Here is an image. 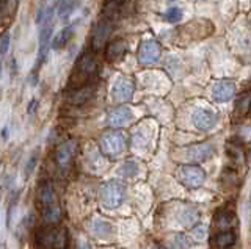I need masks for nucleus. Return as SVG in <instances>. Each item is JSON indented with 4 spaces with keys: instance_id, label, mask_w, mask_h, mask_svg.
Returning a JSON list of instances; mask_svg holds the SVG:
<instances>
[{
    "instance_id": "f257e3e1",
    "label": "nucleus",
    "mask_w": 251,
    "mask_h": 249,
    "mask_svg": "<svg viewBox=\"0 0 251 249\" xmlns=\"http://www.w3.org/2000/svg\"><path fill=\"white\" fill-rule=\"evenodd\" d=\"M126 199V185L120 181H108L100 186L99 201L100 205L107 210H115L121 207Z\"/></svg>"
},
{
    "instance_id": "f03ea898",
    "label": "nucleus",
    "mask_w": 251,
    "mask_h": 249,
    "mask_svg": "<svg viewBox=\"0 0 251 249\" xmlns=\"http://www.w3.org/2000/svg\"><path fill=\"white\" fill-rule=\"evenodd\" d=\"M35 243L38 249H65L66 233L55 226H46L36 232Z\"/></svg>"
},
{
    "instance_id": "7ed1b4c3",
    "label": "nucleus",
    "mask_w": 251,
    "mask_h": 249,
    "mask_svg": "<svg viewBox=\"0 0 251 249\" xmlns=\"http://www.w3.org/2000/svg\"><path fill=\"white\" fill-rule=\"evenodd\" d=\"M96 71H98V63L93 53H83L75 65V71L73 77H71V85L74 87V90L85 87V85H90L88 82L96 74Z\"/></svg>"
},
{
    "instance_id": "20e7f679",
    "label": "nucleus",
    "mask_w": 251,
    "mask_h": 249,
    "mask_svg": "<svg viewBox=\"0 0 251 249\" xmlns=\"http://www.w3.org/2000/svg\"><path fill=\"white\" fill-rule=\"evenodd\" d=\"M126 146H127V139H126L123 132H118V130L105 132L99 139L100 152L108 158H115L120 154H123Z\"/></svg>"
},
{
    "instance_id": "39448f33",
    "label": "nucleus",
    "mask_w": 251,
    "mask_h": 249,
    "mask_svg": "<svg viewBox=\"0 0 251 249\" xmlns=\"http://www.w3.org/2000/svg\"><path fill=\"white\" fill-rule=\"evenodd\" d=\"M177 181L187 188H200L206 181V173L204 169L195 165H182L177 169Z\"/></svg>"
},
{
    "instance_id": "423d86ee",
    "label": "nucleus",
    "mask_w": 251,
    "mask_h": 249,
    "mask_svg": "<svg viewBox=\"0 0 251 249\" xmlns=\"http://www.w3.org/2000/svg\"><path fill=\"white\" fill-rule=\"evenodd\" d=\"M162 49L160 44L154 40H145L138 45V63L141 66H151L160 60Z\"/></svg>"
},
{
    "instance_id": "0eeeda50",
    "label": "nucleus",
    "mask_w": 251,
    "mask_h": 249,
    "mask_svg": "<svg viewBox=\"0 0 251 249\" xmlns=\"http://www.w3.org/2000/svg\"><path fill=\"white\" fill-rule=\"evenodd\" d=\"M53 11H55V6L50 8L46 14V22H44V27L41 28V32H39V50H38V65H41L46 55H47V50L50 47V36H52V16H53Z\"/></svg>"
},
{
    "instance_id": "6e6552de",
    "label": "nucleus",
    "mask_w": 251,
    "mask_h": 249,
    "mask_svg": "<svg viewBox=\"0 0 251 249\" xmlns=\"http://www.w3.org/2000/svg\"><path fill=\"white\" fill-rule=\"evenodd\" d=\"M218 116L209 108H196L192 114V124L200 132H209L217 126Z\"/></svg>"
},
{
    "instance_id": "1a4fd4ad",
    "label": "nucleus",
    "mask_w": 251,
    "mask_h": 249,
    "mask_svg": "<svg viewBox=\"0 0 251 249\" xmlns=\"http://www.w3.org/2000/svg\"><path fill=\"white\" fill-rule=\"evenodd\" d=\"M133 91H135V87H133V82L126 79V77H121L118 79L113 87L110 94H112V99L115 100L116 104H126L133 97Z\"/></svg>"
},
{
    "instance_id": "9d476101",
    "label": "nucleus",
    "mask_w": 251,
    "mask_h": 249,
    "mask_svg": "<svg viewBox=\"0 0 251 249\" xmlns=\"http://www.w3.org/2000/svg\"><path fill=\"white\" fill-rule=\"evenodd\" d=\"M180 155L184 160L196 163V161H206L214 155V147L210 144H192L180 151Z\"/></svg>"
},
{
    "instance_id": "9b49d317",
    "label": "nucleus",
    "mask_w": 251,
    "mask_h": 249,
    "mask_svg": "<svg viewBox=\"0 0 251 249\" xmlns=\"http://www.w3.org/2000/svg\"><path fill=\"white\" fill-rule=\"evenodd\" d=\"M112 27H113L112 18H107V16L102 18L99 21V24L94 27L93 35H91V47L94 50H99L102 45L105 44V41L110 36V32H112Z\"/></svg>"
},
{
    "instance_id": "f8f14e48",
    "label": "nucleus",
    "mask_w": 251,
    "mask_h": 249,
    "mask_svg": "<svg viewBox=\"0 0 251 249\" xmlns=\"http://www.w3.org/2000/svg\"><path fill=\"white\" fill-rule=\"evenodd\" d=\"M77 151V143L74 139H69V141L63 143L57 147L55 151V163L60 169H66L71 163H73V158Z\"/></svg>"
},
{
    "instance_id": "ddd939ff",
    "label": "nucleus",
    "mask_w": 251,
    "mask_h": 249,
    "mask_svg": "<svg viewBox=\"0 0 251 249\" xmlns=\"http://www.w3.org/2000/svg\"><path fill=\"white\" fill-rule=\"evenodd\" d=\"M132 121H133V112L129 107H116L107 116V124L113 129L126 127Z\"/></svg>"
},
{
    "instance_id": "4468645a",
    "label": "nucleus",
    "mask_w": 251,
    "mask_h": 249,
    "mask_svg": "<svg viewBox=\"0 0 251 249\" xmlns=\"http://www.w3.org/2000/svg\"><path fill=\"white\" fill-rule=\"evenodd\" d=\"M36 202L39 205V210L43 208H49L57 204V196H55V190L50 182H41L38 186L36 191Z\"/></svg>"
},
{
    "instance_id": "2eb2a0df",
    "label": "nucleus",
    "mask_w": 251,
    "mask_h": 249,
    "mask_svg": "<svg viewBox=\"0 0 251 249\" xmlns=\"http://www.w3.org/2000/svg\"><path fill=\"white\" fill-rule=\"evenodd\" d=\"M235 94V85L231 80H222V82H217L214 87H212V99L215 102H227L231 100Z\"/></svg>"
},
{
    "instance_id": "dca6fc26",
    "label": "nucleus",
    "mask_w": 251,
    "mask_h": 249,
    "mask_svg": "<svg viewBox=\"0 0 251 249\" xmlns=\"http://www.w3.org/2000/svg\"><path fill=\"white\" fill-rule=\"evenodd\" d=\"M93 94H94V88L91 85H85V87L71 91V94L68 96V102L73 105H83L93 97Z\"/></svg>"
},
{
    "instance_id": "f3484780",
    "label": "nucleus",
    "mask_w": 251,
    "mask_h": 249,
    "mask_svg": "<svg viewBox=\"0 0 251 249\" xmlns=\"http://www.w3.org/2000/svg\"><path fill=\"white\" fill-rule=\"evenodd\" d=\"M129 45L124 40H115L107 45V50H105V57L108 61H118L120 58H123L127 52Z\"/></svg>"
},
{
    "instance_id": "a211bd4d",
    "label": "nucleus",
    "mask_w": 251,
    "mask_h": 249,
    "mask_svg": "<svg viewBox=\"0 0 251 249\" xmlns=\"http://www.w3.org/2000/svg\"><path fill=\"white\" fill-rule=\"evenodd\" d=\"M234 224H235V216L231 212H227V210H222V212H218L215 215V226L220 232L232 229Z\"/></svg>"
},
{
    "instance_id": "6ab92c4d",
    "label": "nucleus",
    "mask_w": 251,
    "mask_h": 249,
    "mask_svg": "<svg viewBox=\"0 0 251 249\" xmlns=\"http://www.w3.org/2000/svg\"><path fill=\"white\" fill-rule=\"evenodd\" d=\"M90 229L94 235L99 237V238H107V237L112 235V232H113L112 224L105 220H94L90 226Z\"/></svg>"
},
{
    "instance_id": "aec40b11",
    "label": "nucleus",
    "mask_w": 251,
    "mask_h": 249,
    "mask_svg": "<svg viewBox=\"0 0 251 249\" xmlns=\"http://www.w3.org/2000/svg\"><path fill=\"white\" fill-rule=\"evenodd\" d=\"M235 243V235L231 232V230H222L218 232L217 235L212 240V245L215 248H220V249H225V248H229Z\"/></svg>"
},
{
    "instance_id": "412c9836",
    "label": "nucleus",
    "mask_w": 251,
    "mask_h": 249,
    "mask_svg": "<svg viewBox=\"0 0 251 249\" xmlns=\"http://www.w3.org/2000/svg\"><path fill=\"white\" fill-rule=\"evenodd\" d=\"M73 33H74V30H73V27H66V28H63L61 32L55 36V40L52 41V49H55V50H58V49H61L63 45H66L68 44V41L73 38Z\"/></svg>"
},
{
    "instance_id": "4be33fe9",
    "label": "nucleus",
    "mask_w": 251,
    "mask_h": 249,
    "mask_svg": "<svg viewBox=\"0 0 251 249\" xmlns=\"http://www.w3.org/2000/svg\"><path fill=\"white\" fill-rule=\"evenodd\" d=\"M138 171H140V168H138V165L135 161H126L120 166L118 173H120V176H123L126 179H132V177H135L138 174Z\"/></svg>"
},
{
    "instance_id": "5701e85b",
    "label": "nucleus",
    "mask_w": 251,
    "mask_h": 249,
    "mask_svg": "<svg viewBox=\"0 0 251 249\" xmlns=\"http://www.w3.org/2000/svg\"><path fill=\"white\" fill-rule=\"evenodd\" d=\"M198 220H200V213L196 212L195 208H184L182 212H180V216H179V221L185 226H192Z\"/></svg>"
},
{
    "instance_id": "b1692460",
    "label": "nucleus",
    "mask_w": 251,
    "mask_h": 249,
    "mask_svg": "<svg viewBox=\"0 0 251 249\" xmlns=\"http://www.w3.org/2000/svg\"><path fill=\"white\" fill-rule=\"evenodd\" d=\"M251 108V92H247V94H243L239 102H237V112H242V114H245L248 110Z\"/></svg>"
},
{
    "instance_id": "393cba45",
    "label": "nucleus",
    "mask_w": 251,
    "mask_h": 249,
    "mask_svg": "<svg viewBox=\"0 0 251 249\" xmlns=\"http://www.w3.org/2000/svg\"><path fill=\"white\" fill-rule=\"evenodd\" d=\"M192 237L198 241H202L207 237V226H202V224L195 226V227L192 229Z\"/></svg>"
},
{
    "instance_id": "a878e982",
    "label": "nucleus",
    "mask_w": 251,
    "mask_h": 249,
    "mask_svg": "<svg viewBox=\"0 0 251 249\" xmlns=\"http://www.w3.org/2000/svg\"><path fill=\"white\" fill-rule=\"evenodd\" d=\"M180 18H182V11H180L179 8H170L167 13H165V19H167L168 22H171V24L179 22Z\"/></svg>"
},
{
    "instance_id": "bb28decb",
    "label": "nucleus",
    "mask_w": 251,
    "mask_h": 249,
    "mask_svg": "<svg viewBox=\"0 0 251 249\" xmlns=\"http://www.w3.org/2000/svg\"><path fill=\"white\" fill-rule=\"evenodd\" d=\"M36 161H38V158H36V154H33V155H31V157L28 158L27 165H25V169H24V176H25V179H28V177L31 176V173H33V171H35Z\"/></svg>"
},
{
    "instance_id": "cd10ccee",
    "label": "nucleus",
    "mask_w": 251,
    "mask_h": 249,
    "mask_svg": "<svg viewBox=\"0 0 251 249\" xmlns=\"http://www.w3.org/2000/svg\"><path fill=\"white\" fill-rule=\"evenodd\" d=\"M10 43H11V36L5 33L2 36V40H0V57H5L8 49H10Z\"/></svg>"
},
{
    "instance_id": "c85d7f7f",
    "label": "nucleus",
    "mask_w": 251,
    "mask_h": 249,
    "mask_svg": "<svg viewBox=\"0 0 251 249\" xmlns=\"http://www.w3.org/2000/svg\"><path fill=\"white\" fill-rule=\"evenodd\" d=\"M13 2H14V0H0V14H3V13H6L8 10H10Z\"/></svg>"
},
{
    "instance_id": "c756f323",
    "label": "nucleus",
    "mask_w": 251,
    "mask_h": 249,
    "mask_svg": "<svg viewBox=\"0 0 251 249\" xmlns=\"http://www.w3.org/2000/svg\"><path fill=\"white\" fill-rule=\"evenodd\" d=\"M78 249H91V246L86 243V241H82V243L78 245Z\"/></svg>"
},
{
    "instance_id": "7c9ffc66",
    "label": "nucleus",
    "mask_w": 251,
    "mask_h": 249,
    "mask_svg": "<svg viewBox=\"0 0 251 249\" xmlns=\"http://www.w3.org/2000/svg\"><path fill=\"white\" fill-rule=\"evenodd\" d=\"M250 110H251V108H250Z\"/></svg>"
}]
</instances>
